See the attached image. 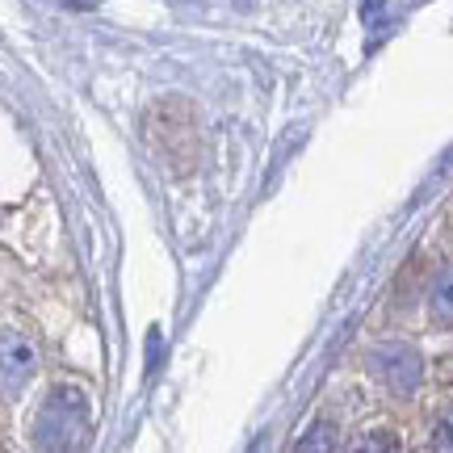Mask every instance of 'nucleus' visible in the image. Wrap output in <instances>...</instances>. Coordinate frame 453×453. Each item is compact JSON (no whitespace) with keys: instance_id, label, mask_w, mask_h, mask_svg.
Returning a JSON list of instances; mask_svg holds the SVG:
<instances>
[{"instance_id":"obj_3","label":"nucleus","mask_w":453,"mask_h":453,"mask_svg":"<svg viewBox=\"0 0 453 453\" xmlns=\"http://www.w3.org/2000/svg\"><path fill=\"white\" fill-rule=\"evenodd\" d=\"M373 370H378V378H382L395 395H411L424 378V361L411 344H390V349H378V353H373Z\"/></svg>"},{"instance_id":"obj_2","label":"nucleus","mask_w":453,"mask_h":453,"mask_svg":"<svg viewBox=\"0 0 453 453\" xmlns=\"http://www.w3.org/2000/svg\"><path fill=\"white\" fill-rule=\"evenodd\" d=\"M34 370H38V349L26 332L17 327H0V390L4 395H21L30 387Z\"/></svg>"},{"instance_id":"obj_6","label":"nucleus","mask_w":453,"mask_h":453,"mask_svg":"<svg viewBox=\"0 0 453 453\" xmlns=\"http://www.w3.org/2000/svg\"><path fill=\"white\" fill-rule=\"evenodd\" d=\"M382 9V0H365V21H373V13Z\"/></svg>"},{"instance_id":"obj_5","label":"nucleus","mask_w":453,"mask_h":453,"mask_svg":"<svg viewBox=\"0 0 453 453\" xmlns=\"http://www.w3.org/2000/svg\"><path fill=\"white\" fill-rule=\"evenodd\" d=\"M433 445H437V449H453V411L437 424V437H433Z\"/></svg>"},{"instance_id":"obj_1","label":"nucleus","mask_w":453,"mask_h":453,"mask_svg":"<svg viewBox=\"0 0 453 453\" xmlns=\"http://www.w3.org/2000/svg\"><path fill=\"white\" fill-rule=\"evenodd\" d=\"M88 437V399L76 387H55L34 420V441L42 449H76Z\"/></svg>"},{"instance_id":"obj_4","label":"nucleus","mask_w":453,"mask_h":453,"mask_svg":"<svg viewBox=\"0 0 453 453\" xmlns=\"http://www.w3.org/2000/svg\"><path fill=\"white\" fill-rule=\"evenodd\" d=\"M433 311H437V319H453V273H445L437 281V290H433Z\"/></svg>"}]
</instances>
